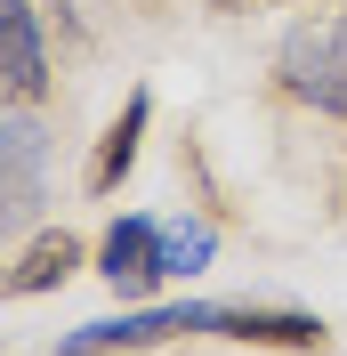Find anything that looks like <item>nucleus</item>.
Returning a JSON list of instances; mask_svg holds the SVG:
<instances>
[{
  "label": "nucleus",
  "mask_w": 347,
  "mask_h": 356,
  "mask_svg": "<svg viewBox=\"0 0 347 356\" xmlns=\"http://www.w3.org/2000/svg\"><path fill=\"white\" fill-rule=\"evenodd\" d=\"M146 122H153V97H146V89H130V106L113 113V130L97 138V154H89V195H113V186L130 178V162H137V138H146Z\"/></svg>",
  "instance_id": "obj_8"
},
{
  "label": "nucleus",
  "mask_w": 347,
  "mask_h": 356,
  "mask_svg": "<svg viewBox=\"0 0 347 356\" xmlns=\"http://www.w3.org/2000/svg\"><path fill=\"white\" fill-rule=\"evenodd\" d=\"M0 97H49V49L33 0H0Z\"/></svg>",
  "instance_id": "obj_5"
},
{
  "label": "nucleus",
  "mask_w": 347,
  "mask_h": 356,
  "mask_svg": "<svg viewBox=\"0 0 347 356\" xmlns=\"http://www.w3.org/2000/svg\"><path fill=\"white\" fill-rule=\"evenodd\" d=\"M210 251H218V235L210 227H162V267H170V275H194V267H210Z\"/></svg>",
  "instance_id": "obj_9"
},
{
  "label": "nucleus",
  "mask_w": 347,
  "mask_h": 356,
  "mask_svg": "<svg viewBox=\"0 0 347 356\" xmlns=\"http://www.w3.org/2000/svg\"><path fill=\"white\" fill-rule=\"evenodd\" d=\"M218 17H242V8H266V0H210Z\"/></svg>",
  "instance_id": "obj_10"
},
{
  "label": "nucleus",
  "mask_w": 347,
  "mask_h": 356,
  "mask_svg": "<svg viewBox=\"0 0 347 356\" xmlns=\"http://www.w3.org/2000/svg\"><path fill=\"white\" fill-rule=\"evenodd\" d=\"M73 267H81V243H73L65 227H57V235H33L17 267H0V300H33V291H57Z\"/></svg>",
  "instance_id": "obj_7"
},
{
  "label": "nucleus",
  "mask_w": 347,
  "mask_h": 356,
  "mask_svg": "<svg viewBox=\"0 0 347 356\" xmlns=\"http://www.w3.org/2000/svg\"><path fill=\"white\" fill-rule=\"evenodd\" d=\"M275 81L315 113H339L347 122V17H307L282 33V57H275Z\"/></svg>",
  "instance_id": "obj_1"
},
{
  "label": "nucleus",
  "mask_w": 347,
  "mask_h": 356,
  "mask_svg": "<svg viewBox=\"0 0 347 356\" xmlns=\"http://www.w3.org/2000/svg\"><path fill=\"white\" fill-rule=\"evenodd\" d=\"M97 275H105L121 300H146L170 267H162V227L153 219H113V235H105V251H97Z\"/></svg>",
  "instance_id": "obj_4"
},
{
  "label": "nucleus",
  "mask_w": 347,
  "mask_h": 356,
  "mask_svg": "<svg viewBox=\"0 0 347 356\" xmlns=\"http://www.w3.org/2000/svg\"><path fill=\"white\" fill-rule=\"evenodd\" d=\"M49 195V130L33 97H0V235H17Z\"/></svg>",
  "instance_id": "obj_2"
},
{
  "label": "nucleus",
  "mask_w": 347,
  "mask_h": 356,
  "mask_svg": "<svg viewBox=\"0 0 347 356\" xmlns=\"http://www.w3.org/2000/svg\"><path fill=\"white\" fill-rule=\"evenodd\" d=\"M218 308H194V300H178V308H137V316H113V324H81L73 340H57V356H113V348H162L178 332H210Z\"/></svg>",
  "instance_id": "obj_3"
},
{
  "label": "nucleus",
  "mask_w": 347,
  "mask_h": 356,
  "mask_svg": "<svg viewBox=\"0 0 347 356\" xmlns=\"http://www.w3.org/2000/svg\"><path fill=\"white\" fill-rule=\"evenodd\" d=\"M218 340H251V348H323V324L315 316H299V308H218V324H210Z\"/></svg>",
  "instance_id": "obj_6"
}]
</instances>
